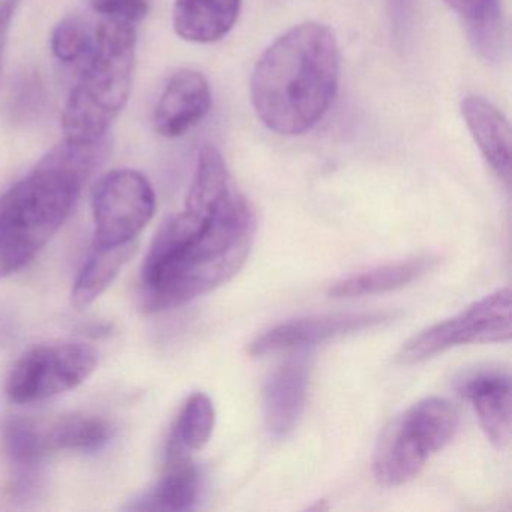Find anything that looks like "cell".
I'll return each instance as SVG.
<instances>
[{
	"label": "cell",
	"instance_id": "2",
	"mask_svg": "<svg viewBox=\"0 0 512 512\" xmlns=\"http://www.w3.org/2000/svg\"><path fill=\"white\" fill-rule=\"evenodd\" d=\"M340 85L334 31L307 22L289 29L263 52L251 76V103L268 130L301 136L316 127Z\"/></svg>",
	"mask_w": 512,
	"mask_h": 512
},
{
	"label": "cell",
	"instance_id": "8",
	"mask_svg": "<svg viewBox=\"0 0 512 512\" xmlns=\"http://www.w3.org/2000/svg\"><path fill=\"white\" fill-rule=\"evenodd\" d=\"M95 220V245L136 242L157 209L154 187L143 173L116 169L98 182L92 199Z\"/></svg>",
	"mask_w": 512,
	"mask_h": 512
},
{
	"label": "cell",
	"instance_id": "22",
	"mask_svg": "<svg viewBox=\"0 0 512 512\" xmlns=\"http://www.w3.org/2000/svg\"><path fill=\"white\" fill-rule=\"evenodd\" d=\"M50 46L59 62L82 70L94 55L95 32L92 34L83 20L71 17L53 29Z\"/></svg>",
	"mask_w": 512,
	"mask_h": 512
},
{
	"label": "cell",
	"instance_id": "7",
	"mask_svg": "<svg viewBox=\"0 0 512 512\" xmlns=\"http://www.w3.org/2000/svg\"><path fill=\"white\" fill-rule=\"evenodd\" d=\"M98 365V352L85 343L46 344L26 353L11 371L7 395L29 404L64 394L82 385Z\"/></svg>",
	"mask_w": 512,
	"mask_h": 512
},
{
	"label": "cell",
	"instance_id": "24",
	"mask_svg": "<svg viewBox=\"0 0 512 512\" xmlns=\"http://www.w3.org/2000/svg\"><path fill=\"white\" fill-rule=\"evenodd\" d=\"M14 107L16 112H22L23 115L29 112H37L40 109L41 101H43V91H41V85L35 79H26L25 83H22V89H20L19 97L13 98Z\"/></svg>",
	"mask_w": 512,
	"mask_h": 512
},
{
	"label": "cell",
	"instance_id": "12",
	"mask_svg": "<svg viewBox=\"0 0 512 512\" xmlns=\"http://www.w3.org/2000/svg\"><path fill=\"white\" fill-rule=\"evenodd\" d=\"M458 394L475 407L479 424L497 449L511 440V376L503 370H481L458 383Z\"/></svg>",
	"mask_w": 512,
	"mask_h": 512
},
{
	"label": "cell",
	"instance_id": "5",
	"mask_svg": "<svg viewBox=\"0 0 512 512\" xmlns=\"http://www.w3.org/2000/svg\"><path fill=\"white\" fill-rule=\"evenodd\" d=\"M460 415L445 398L418 401L398 416L383 434L373 472L386 487H398L419 475L427 461L457 434Z\"/></svg>",
	"mask_w": 512,
	"mask_h": 512
},
{
	"label": "cell",
	"instance_id": "21",
	"mask_svg": "<svg viewBox=\"0 0 512 512\" xmlns=\"http://www.w3.org/2000/svg\"><path fill=\"white\" fill-rule=\"evenodd\" d=\"M112 437V424L95 415L62 416L47 428L52 451H100Z\"/></svg>",
	"mask_w": 512,
	"mask_h": 512
},
{
	"label": "cell",
	"instance_id": "3",
	"mask_svg": "<svg viewBox=\"0 0 512 512\" xmlns=\"http://www.w3.org/2000/svg\"><path fill=\"white\" fill-rule=\"evenodd\" d=\"M110 143L64 140L0 196V280L28 266L70 217Z\"/></svg>",
	"mask_w": 512,
	"mask_h": 512
},
{
	"label": "cell",
	"instance_id": "9",
	"mask_svg": "<svg viewBox=\"0 0 512 512\" xmlns=\"http://www.w3.org/2000/svg\"><path fill=\"white\" fill-rule=\"evenodd\" d=\"M394 319L392 313H347L290 320L257 338L250 347L253 356L304 350L335 338L376 328Z\"/></svg>",
	"mask_w": 512,
	"mask_h": 512
},
{
	"label": "cell",
	"instance_id": "17",
	"mask_svg": "<svg viewBox=\"0 0 512 512\" xmlns=\"http://www.w3.org/2000/svg\"><path fill=\"white\" fill-rule=\"evenodd\" d=\"M215 427L214 403L208 395H190L173 425L167 442V463L191 460L211 439Z\"/></svg>",
	"mask_w": 512,
	"mask_h": 512
},
{
	"label": "cell",
	"instance_id": "10",
	"mask_svg": "<svg viewBox=\"0 0 512 512\" xmlns=\"http://www.w3.org/2000/svg\"><path fill=\"white\" fill-rule=\"evenodd\" d=\"M4 445L10 458V493L14 500L28 502L40 496L46 482L44 460L52 452L47 428L29 418L8 419L4 427Z\"/></svg>",
	"mask_w": 512,
	"mask_h": 512
},
{
	"label": "cell",
	"instance_id": "26",
	"mask_svg": "<svg viewBox=\"0 0 512 512\" xmlns=\"http://www.w3.org/2000/svg\"><path fill=\"white\" fill-rule=\"evenodd\" d=\"M22 328H20L19 320L10 313L0 307V347H11L20 340Z\"/></svg>",
	"mask_w": 512,
	"mask_h": 512
},
{
	"label": "cell",
	"instance_id": "13",
	"mask_svg": "<svg viewBox=\"0 0 512 512\" xmlns=\"http://www.w3.org/2000/svg\"><path fill=\"white\" fill-rule=\"evenodd\" d=\"M460 112L482 157L497 178L511 184V128L508 119L490 101L476 95L463 98Z\"/></svg>",
	"mask_w": 512,
	"mask_h": 512
},
{
	"label": "cell",
	"instance_id": "23",
	"mask_svg": "<svg viewBox=\"0 0 512 512\" xmlns=\"http://www.w3.org/2000/svg\"><path fill=\"white\" fill-rule=\"evenodd\" d=\"M92 10L103 19L137 26L149 13V0H92Z\"/></svg>",
	"mask_w": 512,
	"mask_h": 512
},
{
	"label": "cell",
	"instance_id": "11",
	"mask_svg": "<svg viewBox=\"0 0 512 512\" xmlns=\"http://www.w3.org/2000/svg\"><path fill=\"white\" fill-rule=\"evenodd\" d=\"M211 104V88L202 73L176 71L155 107V131L167 139L185 136L206 118Z\"/></svg>",
	"mask_w": 512,
	"mask_h": 512
},
{
	"label": "cell",
	"instance_id": "25",
	"mask_svg": "<svg viewBox=\"0 0 512 512\" xmlns=\"http://www.w3.org/2000/svg\"><path fill=\"white\" fill-rule=\"evenodd\" d=\"M19 2L20 0H5L4 4H0V79H2V71H4L8 35H10L11 25H13Z\"/></svg>",
	"mask_w": 512,
	"mask_h": 512
},
{
	"label": "cell",
	"instance_id": "18",
	"mask_svg": "<svg viewBox=\"0 0 512 512\" xmlns=\"http://www.w3.org/2000/svg\"><path fill=\"white\" fill-rule=\"evenodd\" d=\"M136 251V242L115 247L94 244L74 284L73 304L80 310L94 304L112 286L121 269L133 259Z\"/></svg>",
	"mask_w": 512,
	"mask_h": 512
},
{
	"label": "cell",
	"instance_id": "6",
	"mask_svg": "<svg viewBox=\"0 0 512 512\" xmlns=\"http://www.w3.org/2000/svg\"><path fill=\"white\" fill-rule=\"evenodd\" d=\"M511 292L508 287L479 299L451 319L413 335L398 352L401 364L413 365L467 344L511 340Z\"/></svg>",
	"mask_w": 512,
	"mask_h": 512
},
{
	"label": "cell",
	"instance_id": "20",
	"mask_svg": "<svg viewBox=\"0 0 512 512\" xmlns=\"http://www.w3.org/2000/svg\"><path fill=\"white\" fill-rule=\"evenodd\" d=\"M466 26L475 49L487 59L503 50V14L500 0H443Z\"/></svg>",
	"mask_w": 512,
	"mask_h": 512
},
{
	"label": "cell",
	"instance_id": "4",
	"mask_svg": "<svg viewBox=\"0 0 512 512\" xmlns=\"http://www.w3.org/2000/svg\"><path fill=\"white\" fill-rule=\"evenodd\" d=\"M137 29L103 19L95 29V52L65 104L62 130L74 143L107 139L130 100L136 64Z\"/></svg>",
	"mask_w": 512,
	"mask_h": 512
},
{
	"label": "cell",
	"instance_id": "15",
	"mask_svg": "<svg viewBox=\"0 0 512 512\" xmlns=\"http://www.w3.org/2000/svg\"><path fill=\"white\" fill-rule=\"evenodd\" d=\"M241 4L242 0H176L173 28L190 43H217L235 28Z\"/></svg>",
	"mask_w": 512,
	"mask_h": 512
},
{
	"label": "cell",
	"instance_id": "19",
	"mask_svg": "<svg viewBox=\"0 0 512 512\" xmlns=\"http://www.w3.org/2000/svg\"><path fill=\"white\" fill-rule=\"evenodd\" d=\"M202 488L199 467L191 460L169 463V470L157 488L131 509L136 511H190L196 506Z\"/></svg>",
	"mask_w": 512,
	"mask_h": 512
},
{
	"label": "cell",
	"instance_id": "14",
	"mask_svg": "<svg viewBox=\"0 0 512 512\" xmlns=\"http://www.w3.org/2000/svg\"><path fill=\"white\" fill-rule=\"evenodd\" d=\"M310 367L304 358L292 359L272 374L265 391L266 427L272 436L286 437L298 424L307 400Z\"/></svg>",
	"mask_w": 512,
	"mask_h": 512
},
{
	"label": "cell",
	"instance_id": "16",
	"mask_svg": "<svg viewBox=\"0 0 512 512\" xmlns=\"http://www.w3.org/2000/svg\"><path fill=\"white\" fill-rule=\"evenodd\" d=\"M436 260V257L431 256L415 257L406 262L380 266L362 274L352 275L332 284L329 295L332 298H358L392 292L427 274L436 265Z\"/></svg>",
	"mask_w": 512,
	"mask_h": 512
},
{
	"label": "cell",
	"instance_id": "1",
	"mask_svg": "<svg viewBox=\"0 0 512 512\" xmlns=\"http://www.w3.org/2000/svg\"><path fill=\"white\" fill-rule=\"evenodd\" d=\"M256 232V212L223 154L205 146L184 211L161 226L143 263V310L182 307L232 280L250 256Z\"/></svg>",
	"mask_w": 512,
	"mask_h": 512
}]
</instances>
